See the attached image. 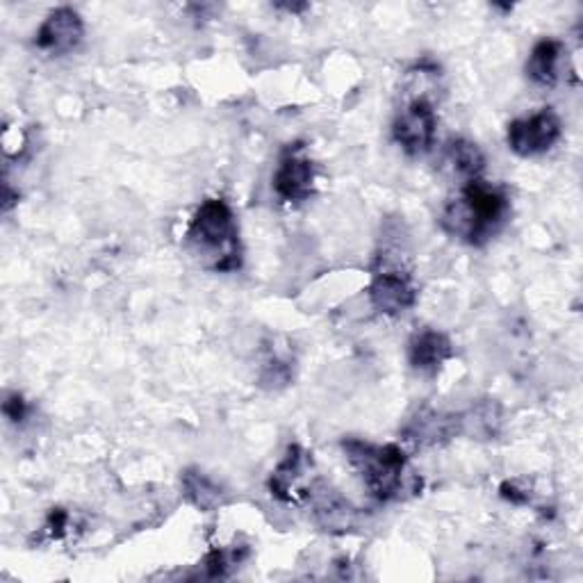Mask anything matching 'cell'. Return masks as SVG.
I'll return each instance as SVG.
<instances>
[{
    "mask_svg": "<svg viewBox=\"0 0 583 583\" xmlns=\"http://www.w3.org/2000/svg\"><path fill=\"white\" fill-rule=\"evenodd\" d=\"M509 215L511 199L507 189L475 178L465 183L458 197L445 206L440 223L451 238L483 247L509 221Z\"/></svg>",
    "mask_w": 583,
    "mask_h": 583,
    "instance_id": "obj_1",
    "label": "cell"
},
{
    "mask_svg": "<svg viewBox=\"0 0 583 583\" xmlns=\"http://www.w3.org/2000/svg\"><path fill=\"white\" fill-rule=\"evenodd\" d=\"M187 249L217 274L242 269V242L236 212L223 199H208L194 212L187 228Z\"/></svg>",
    "mask_w": 583,
    "mask_h": 583,
    "instance_id": "obj_2",
    "label": "cell"
},
{
    "mask_svg": "<svg viewBox=\"0 0 583 583\" xmlns=\"http://www.w3.org/2000/svg\"><path fill=\"white\" fill-rule=\"evenodd\" d=\"M352 468L361 475L369 494L378 501L404 499V492H419L421 479L410 475L408 458L399 445H372L358 438L342 440Z\"/></svg>",
    "mask_w": 583,
    "mask_h": 583,
    "instance_id": "obj_3",
    "label": "cell"
},
{
    "mask_svg": "<svg viewBox=\"0 0 583 583\" xmlns=\"http://www.w3.org/2000/svg\"><path fill=\"white\" fill-rule=\"evenodd\" d=\"M367 292L372 305L387 317L404 315L406 310L417 303V285L413 274L402 264V260H393L387 249L376 256Z\"/></svg>",
    "mask_w": 583,
    "mask_h": 583,
    "instance_id": "obj_4",
    "label": "cell"
},
{
    "mask_svg": "<svg viewBox=\"0 0 583 583\" xmlns=\"http://www.w3.org/2000/svg\"><path fill=\"white\" fill-rule=\"evenodd\" d=\"M436 128H438V114L434 101L419 94L399 107L395 122H393V137L402 146L404 153L424 155L429 153L436 144Z\"/></svg>",
    "mask_w": 583,
    "mask_h": 583,
    "instance_id": "obj_5",
    "label": "cell"
},
{
    "mask_svg": "<svg viewBox=\"0 0 583 583\" xmlns=\"http://www.w3.org/2000/svg\"><path fill=\"white\" fill-rule=\"evenodd\" d=\"M561 137L563 122L552 107H542L527 119L511 122L507 133L509 148L520 158H535V155L552 150Z\"/></svg>",
    "mask_w": 583,
    "mask_h": 583,
    "instance_id": "obj_6",
    "label": "cell"
},
{
    "mask_svg": "<svg viewBox=\"0 0 583 583\" xmlns=\"http://www.w3.org/2000/svg\"><path fill=\"white\" fill-rule=\"evenodd\" d=\"M271 187H274L277 197L285 204H303L315 191V165L310 158H305L303 146L294 144L290 146L279 163V169L271 178Z\"/></svg>",
    "mask_w": 583,
    "mask_h": 583,
    "instance_id": "obj_7",
    "label": "cell"
},
{
    "mask_svg": "<svg viewBox=\"0 0 583 583\" xmlns=\"http://www.w3.org/2000/svg\"><path fill=\"white\" fill-rule=\"evenodd\" d=\"M85 23L75 10L58 8L34 34V46L49 55H66L83 44Z\"/></svg>",
    "mask_w": 583,
    "mask_h": 583,
    "instance_id": "obj_8",
    "label": "cell"
},
{
    "mask_svg": "<svg viewBox=\"0 0 583 583\" xmlns=\"http://www.w3.org/2000/svg\"><path fill=\"white\" fill-rule=\"evenodd\" d=\"M301 497L313 503V516L324 531L346 533L358 522V511L324 481L310 486V490H303Z\"/></svg>",
    "mask_w": 583,
    "mask_h": 583,
    "instance_id": "obj_9",
    "label": "cell"
},
{
    "mask_svg": "<svg viewBox=\"0 0 583 583\" xmlns=\"http://www.w3.org/2000/svg\"><path fill=\"white\" fill-rule=\"evenodd\" d=\"M449 358H454V344L440 331H417L408 342V361L421 374H438Z\"/></svg>",
    "mask_w": 583,
    "mask_h": 583,
    "instance_id": "obj_10",
    "label": "cell"
},
{
    "mask_svg": "<svg viewBox=\"0 0 583 583\" xmlns=\"http://www.w3.org/2000/svg\"><path fill=\"white\" fill-rule=\"evenodd\" d=\"M565 58V44L559 39H540L527 60L529 81L538 87H554L561 81V64Z\"/></svg>",
    "mask_w": 583,
    "mask_h": 583,
    "instance_id": "obj_11",
    "label": "cell"
},
{
    "mask_svg": "<svg viewBox=\"0 0 583 583\" xmlns=\"http://www.w3.org/2000/svg\"><path fill=\"white\" fill-rule=\"evenodd\" d=\"M460 434V415H443L424 408L406 426L404 436L415 445H438Z\"/></svg>",
    "mask_w": 583,
    "mask_h": 583,
    "instance_id": "obj_12",
    "label": "cell"
},
{
    "mask_svg": "<svg viewBox=\"0 0 583 583\" xmlns=\"http://www.w3.org/2000/svg\"><path fill=\"white\" fill-rule=\"evenodd\" d=\"M310 454L301 449L299 445H292L283 458V462L277 468V472L269 479V490L281 501H296V494L301 497V488L296 486L299 479L303 477L305 468L313 458H308Z\"/></svg>",
    "mask_w": 583,
    "mask_h": 583,
    "instance_id": "obj_13",
    "label": "cell"
},
{
    "mask_svg": "<svg viewBox=\"0 0 583 583\" xmlns=\"http://www.w3.org/2000/svg\"><path fill=\"white\" fill-rule=\"evenodd\" d=\"M445 163L449 165V169L465 178V183L468 180H475V178H481L483 169H486V155L481 153V148L470 142V139H451L445 148Z\"/></svg>",
    "mask_w": 583,
    "mask_h": 583,
    "instance_id": "obj_14",
    "label": "cell"
},
{
    "mask_svg": "<svg viewBox=\"0 0 583 583\" xmlns=\"http://www.w3.org/2000/svg\"><path fill=\"white\" fill-rule=\"evenodd\" d=\"M501 429V408L494 402H483L475 406L468 415H460V434L490 440Z\"/></svg>",
    "mask_w": 583,
    "mask_h": 583,
    "instance_id": "obj_15",
    "label": "cell"
},
{
    "mask_svg": "<svg viewBox=\"0 0 583 583\" xmlns=\"http://www.w3.org/2000/svg\"><path fill=\"white\" fill-rule=\"evenodd\" d=\"M183 494L201 511H212L215 507H219L223 497L221 488L197 470H187L183 475Z\"/></svg>",
    "mask_w": 583,
    "mask_h": 583,
    "instance_id": "obj_16",
    "label": "cell"
},
{
    "mask_svg": "<svg viewBox=\"0 0 583 583\" xmlns=\"http://www.w3.org/2000/svg\"><path fill=\"white\" fill-rule=\"evenodd\" d=\"M3 415L12 421V424H21L28 415V404L23 402V397L19 393H10L3 402Z\"/></svg>",
    "mask_w": 583,
    "mask_h": 583,
    "instance_id": "obj_17",
    "label": "cell"
},
{
    "mask_svg": "<svg viewBox=\"0 0 583 583\" xmlns=\"http://www.w3.org/2000/svg\"><path fill=\"white\" fill-rule=\"evenodd\" d=\"M204 565H206V570H208V576H210V579L223 576V574H226V570L230 568L228 552H223V550H215V552H210V554L206 556Z\"/></svg>",
    "mask_w": 583,
    "mask_h": 583,
    "instance_id": "obj_18",
    "label": "cell"
},
{
    "mask_svg": "<svg viewBox=\"0 0 583 583\" xmlns=\"http://www.w3.org/2000/svg\"><path fill=\"white\" fill-rule=\"evenodd\" d=\"M66 524H69V516H66L62 509H58V511H53V513L49 516L46 529H49L51 538H62V535H64V529H66Z\"/></svg>",
    "mask_w": 583,
    "mask_h": 583,
    "instance_id": "obj_19",
    "label": "cell"
},
{
    "mask_svg": "<svg viewBox=\"0 0 583 583\" xmlns=\"http://www.w3.org/2000/svg\"><path fill=\"white\" fill-rule=\"evenodd\" d=\"M501 497L503 499H509V501H513V503H527L529 501V494L524 492V490H520L516 483H511V481H507V483H503L501 486Z\"/></svg>",
    "mask_w": 583,
    "mask_h": 583,
    "instance_id": "obj_20",
    "label": "cell"
}]
</instances>
